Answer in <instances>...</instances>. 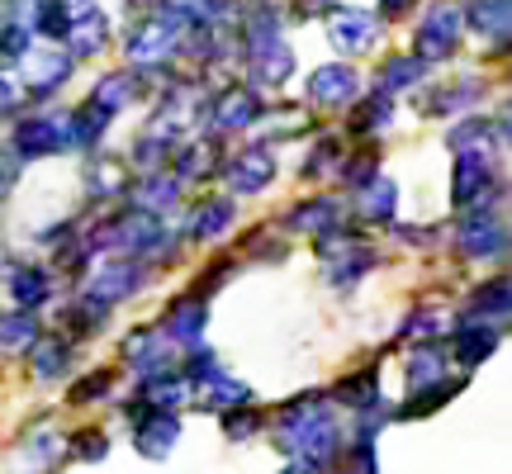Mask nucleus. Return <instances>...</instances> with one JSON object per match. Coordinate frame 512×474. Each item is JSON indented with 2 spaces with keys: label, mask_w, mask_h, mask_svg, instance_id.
<instances>
[{
  "label": "nucleus",
  "mask_w": 512,
  "mask_h": 474,
  "mask_svg": "<svg viewBox=\"0 0 512 474\" xmlns=\"http://www.w3.org/2000/svg\"><path fill=\"white\" fill-rule=\"evenodd\" d=\"M484 100V81L479 76H460V81H441L432 91L422 95V114L427 119H460V114H470Z\"/></svg>",
  "instance_id": "2eb2a0df"
},
{
  "label": "nucleus",
  "mask_w": 512,
  "mask_h": 474,
  "mask_svg": "<svg viewBox=\"0 0 512 474\" xmlns=\"http://www.w3.org/2000/svg\"><path fill=\"white\" fill-rule=\"evenodd\" d=\"M133 95H138V81H133V72H110V76H100V81H95L91 100L100 105V110L119 114V110H128V100H133Z\"/></svg>",
  "instance_id": "c756f323"
},
{
  "label": "nucleus",
  "mask_w": 512,
  "mask_h": 474,
  "mask_svg": "<svg viewBox=\"0 0 512 474\" xmlns=\"http://www.w3.org/2000/svg\"><path fill=\"white\" fill-rule=\"evenodd\" d=\"M351 105H356V110H351V133H356V138H366V133H380V128L394 124V95L370 91L366 100L356 95Z\"/></svg>",
  "instance_id": "bb28decb"
},
{
  "label": "nucleus",
  "mask_w": 512,
  "mask_h": 474,
  "mask_svg": "<svg viewBox=\"0 0 512 474\" xmlns=\"http://www.w3.org/2000/svg\"><path fill=\"white\" fill-rule=\"evenodd\" d=\"M242 53H247V72L256 91H280L294 76V43H285V15L271 0H256L247 19H242Z\"/></svg>",
  "instance_id": "f257e3e1"
},
{
  "label": "nucleus",
  "mask_w": 512,
  "mask_h": 474,
  "mask_svg": "<svg viewBox=\"0 0 512 474\" xmlns=\"http://www.w3.org/2000/svg\"><path fill=\"white\" fill-rule=\"evenodd\" d=\"M261 119H266V100H261V91L247 86V81H228L214 100H204V114H200L204 133H219V138L247 133V128H256Z\"/></svg>",
  "instance_id": "20e7f679"
},
{
  "label": "nucleus",
  "mask_w": 512,
  "mask_h": 474,
  "mask_svg": "<svg viewBox=\"0 0 512 474\" xmlns=\"http://www.w3.org/2000/svg\"><path fill=\"white\" fill-rule=\"evenodd\" d=\"M48 290H53V285H48V271H43V266H15V275H10V294H15L19 304H29V309L43 304Z\"/></svg>",
  "instance_id": "7c9ffc66"
},
{
  "label": "nucleus",
  "mask_w": 512,
  "mask_h": 474,
  "mask_svg": "<svg viewBox=\"0 0 512 474\" xmlns=\"http://www.w3.org/2000/svg\"><path fill=\"white\" fill-rule=\"evenodd\" d=\"M460 38H465V15H460V0H427L418 29H413V48L408 53L422 57L427 67L446 62L460 53Z\"/></svg>",
  "instance_id": "7ed1b4c3"
},
{
  "label": "nucleus",
  "mask_w": 512,
  "mask_h": 474,
  "mask_svg": "<svg viewBox=\"0 0 512 474\" xmlns=\"http://www.w3.org/2000/svg\"><path fill=\"white\" fill-rule=\"evenodd\" d=\"M72 147V128H67V114H29L19 119L15 133H10V157L19 166L24 162H48V157H62Z\"/></svg>",
  "instance_id": "423d86ee"
},
{
  "label": "nucleus",
  "mask_w": 512,
  "mask_h": 474,
  "mask_svg": "<svg viewBox=\"0 0 512 474\" xmlns=\"http://www.w3.org/2000/svg\"><path fill=\"white\" fill-rule=\"evenodd\" d=\"M114 38V24L110 15L100 10V5H86V0H76V15L72 24H67V34H62V53L72 57V62H86V57H100L105 48H110Z\"/></svg>",
  "instance_id": "1a4fd4ad"
},
{
  "label": "nucleus",
  "mask_w": 512,
  "mask_h": 474,
  "mask_svg": "<svg viewBox=\"0 0 512 474\" xmlns=\"http://www.w3.org/2000/svg\"><path fill=\"white\" fill-rule=\"evenodd\" d=\"M29 337H34V318L29 313H5L0 318V342L5 347H24Z\"/></svg>",
  "instance_id": "e433bc0d"
},
{
  "label": "nucleus",
  "mask_w": 512,
  "mask_h": 474,
  "mask_svg": "<svg viewBox=\"0 0 512 474\" xmlns=\"http://www.w3.org/2000/svg\"><path fill=\"white\" fill-rule=\"evenodd\" d=\"M110 124H114V114L110 110H100L91 95L76 105L72 114H67V128H72V147H95L105 133H110Z\"/></svg>",
  "instance_id": "393cba45"
},
{
  "label": "nucleus",
  "mask_w": 512,
  "mask_h": 474,
  "mask_svg": "<svg viewBox=\"0 0 512 474\" xmlns=\"http://www.w3.org/2000/svg\"><path fill=\"white\" fill-rule=\"evenodd\" d=\"M176 53H181V29H171V24L157 19V15L138 19V24L128 29V38H124L128 67H138V72H162Z\"/></svg>",
  "instance_id": "6e6552de"
},
{
  "label": "nucleus",
  "mask_w": 512,
  "mask_h": 474,
  "mask_svg": "<svg viewBox=\"0 0 512 474\" xmlns=\"http://www.w3.org/2000/svg\"><path fill=\"white\" fill-rule=\"evenodd\" d=\"M465 29H475L484 43H494V53H508L512 43V0H465L460 5Z\"/></svg>",
  "instance_id": "4468645a"
},
{
  "label": "nucleus",
  "mask_w": 512,
  "mask_h": 474,
  "mask_svg": "<svg viewBox=\"0 0 512 474\" xmlns=\"http://www.w3.org/2000/svg\"><path fill=\"white\" fill-rule=\"evenodd\" d=\"M479 313H494V318L508 313V275H494L489 285H479L475 290V318Z\"/></svg>",
  "instance_id": "f704fd0d"
},
{
  "label": "nucleus",
  "mask_w": 512,
  "mask_h": 474,
  "mask_svg": "<svg viewBox=\"0 0 512 474\" xmlns=\"http://www.w3.org/2000/svg\"><path fill=\"white\" fill-rule=\"evenodd\" d=\"M34 48V29L24 19H0V62H19Z\"/></svg>",
  "instance_id": "2f4dec72"
},
{
  "label": "nucleus",
  "mask_w": 512,
  "mask_h": 474,
  "mask_svg": "<svg viewBox=\"0 0 512 474\" xmlns=\"http://www.w3.org/2000/svg\"><path fill=\"white\" fill-rule=\"evenodd\" d=\"M233 219H238L233 195H209V200H200L185 214V237L190 242H214V237H223L233 228Z\"/></svg>",
  "instance_id": "aec40b11"
},
{
  "label": "nucleus",
  "mask_w": 512,
  "mask_h": 474,
  "mask_svg": "<svg viewBox=\"0 0 512 474\" xmlns=\"http://www.w3.org/2000/svg\"><path fill=\"white\" fill-rule=\"evenodd\" d=\"M128 185H133V166L124 157H91L86 162V200L100 204V200H119L128 195Z\"/></svg>",
  "instance_id": "412c9836"
},
{
  "label": "nucleus",
  "mask_w": 512,
  "mask_h": 474,
  "mask_svg": "<svg viewBox=\"0 0 512 474\" xmlns=\"http://www.w3.org/2000/svg\"><path fill=\"white\" fill-rule=\"evenodd\" d=\"M72 57L62 53V48H29V53L19 57V76H24V91L29 100H53L62 86H67V76H72Z\"/></svg>",
  "instance_id": "9d476101"
},
{
  "label": "nucleus",
  "mask_w": 512,
  "mask_h": 474,
  "mask_svg": "<svg viewBox=\"0 0 512 474\" xmlns=\"http://www.w3.org/2000/svg\"><path fill=\"white\" fill-rule=\"evenodd\" d=\"M413 5H418V0H380V19H408Z\"/></svg>",
  "instance_id": "a19ab883"
},
{
  "label": "nucleus",
  "mask_w": 512,
  "mask_h": 474,
  "mask_svg": "<svg viewBox=\"0 0 512 474\" xmlns=\"http://www.w3.org/2000/svg\"><path fill=\"white\" fill-rule=\"evenodd\" d=\"M356 195V214L366 223H394V209H399V185L389 181V176H375L366 181L361 190H351Z\"/></svg>",
  "instance_id": "5701e85b"
},
{
  "label": "nucleus",
  "mask_w": 512,
  "mask_h": 474,
  "mask_svg": "<svg viewBox=\"0 0 512 474\" xmlns=\"http://www.w3.org/2000/svg\"><path fill=\"white\" fill-rule=\"evenodd\" d=\"M342 162H347V152H342V138H318V147L309 152V162L299 166V176L304 181H328V176H337L342 171Z\"/></svg>",
  "instance_id": "c85d7f7f"
},
{
  "label": "nucleus",
  "mask_w": 512,
  "mask_h": 474,
  "mask_svg": "<svg viewBox=\"0 0 512 474\" xmlns=\"http://www.w3.org/2000/svg\"><path fill=\"white\" fill-rule=\"evenodd\" d=\"M181 190H185V181L171 171V166H162V171H143V181L138 185H128V195H133V204L138 209H147V214H171L176 204H181Z\"/></svg>",
  "instance_id": "6ab92c4d"
},
{
  "label": "nucleus",
  "mask_w": 512,
  "mask_h": 474,
  "mask_svg": "<svg viewBox=\"0 0 512 474\" xmlns=\"http://www.w3.org/2000/svg\"><path fill=\"white\" fill-rule=\"evenodd\" d=\"M166 328L176 332V337H200L204 309L195 304V299H176V304H171V313H166Z\"/></svg>",
  "instance_id": "473e14b6"
},
{
  "label": "nucleus",
  "mask_w": 512,
  "mask_h": 474,
  "mask_svg": "<svg viewBox=\"0 0 512 474\" xmlns=\"http://www.w3.org/2000/svg\"><path fill=\"white\" fill-rule=\"evenodd\" d=\"M143 290V266L138 261H110V266H100V271L86 280V294H91V304H119L128 294Z\"/></svg>",
  "instance_id": "dca6fc26"
},
{
  "label": "nucleus",
  "mask_w": 512,
  "mask_h": 474,
  "mask_svg": "<svg viewBox=\"0 0 512 474\" xmlns=\"http://www.w3.org/2000/svg\"><path fill=\"white\" fill-rule=\"evenodd\" d=\"M332 266H328V285H337V290H347V285H356L361 275L375 266V252H370L366 242L356 237V242H347L337 256H328Z\"/></svg>",
  "instance_id": "a878e982"
},
{
  "label": "nucleus",
  "mask_w": 512,
  "mask_h": 474,
  "mask_svg": "<svg viewBox=\"0 0 512 474\" xmlns=\"http://www.w3.org/2000/svg\"><path fill=\"white\" fill-rule=\"evenodd\" d=\"M337 176H342V185H347V190H361L366 181H375V176H380V157H375V152H356V157H347V162H342V171H337Z\"/></svg>",
  "instance_id": "72a5a7b5"
},
{
  "label": "nucleus",
  "mask_w": 512,
  "mask_h": 474,
  "mask_svg": "<svg viewBox=\"0 0 512 474\" xmlns=\"http://www.w3.org/2000/svg\"><path fill=\"white\" fill-rule=\"evenodd\" d=\"M290 15H294V19H318V15H332V0H290Z\"/></svg>",
  "instance_id": "ea45409f"
},
{
  "label": "nucleus",
  "mask_w": 512,
  "mask_h": 474,
  "mask_svg": "<svg viewBox=\"0 0 512 474\" xmlns=\"http://www.w3.org/2000/svg\"><path fill=\"white\" fill-rule=\"evenodd\" d=\"M337 219H342L337 195H309V200H299L290 214H285V228H290V233L313 237V233H323V228H332Z\"/></svg>",
  "instance_id": "4be33fe9"
},
{
  "label": "nucleus",
  "mask_w": 512,
  "mask_h": 474,
  "mask_svg": "<svg viewBox=\"0 0 512 474\" xmlns=\"http://www.w3.org/2000/svg\"><path fill=\"white\" fill-rule=\"evenodd\" d=\"M489 143H508V110L498 114V119L470 110L446 128V147L451 152H470V147H489Z\"/></svg>",
  "instance_id": "f3484780"
},
{
  "label": "nucleus",
  "mask_w": 512,
  "mask_h": 474,
  "mask_svg": "<svg viewBox=\"0 0 512 474\" xmlns=\"http://www.w3.org/2000/svg\"><path fill=\"white\" fill-rule=\"evenodd\" d=\"M271 181H275V152L266 143L242 147L238 157H228V162H223V185H228V195H233V200H242V195H261Z\"/></svg>",
  "instance_id": "9b49d317"
},
{
  "label": "nucleus",
  "mask_w": 512,
  "mask_h": 474,
  "mask_svg": "<svg viewBox=\"0 0 512 474\" xmlns=\"http://www.w3.org/2000/svg\"><path fill=\"white\" fill-rule=\"evenodd\" d=\"M72 15H76V0H34L29 5V29H34V38H57L62 43Z\"/></svg>",
  "instance_id": "cd10ccee"
},
{
  "label": "nucleus",
  "mask_w": 512,
  "mask_h": 474,
  "mask_svg": "<svg viewBox=\"0 0 512 474\" xmlns=\"http://www.w3.org/2000/svg\"><path fill=\"white\" fill-rule=\"evenodd\" d=\"M498 195H503V185H498V171H494L489 147L456 152V162H451V204H456V214H465V209H484V204H498Z\"/></svg>",
  "instance_id": "39448f33"
},
{
  "label": "nucleus",
  "mask_w": 512,
  "mask_h": 474,
  "mask_svg": "<svg viewBox=\"0 0 512 474\" xmlns=\"http://www.w3.org/2000/svg\"><path fill=\"white\" fill-rule=\"evenodd\" d=\"M57 365H62V351H53V342H43V351H38V370H43V375H53Z\"/></svg>",
  "instance_id": "79ce46f5"
},
{
  "label": "nucleus",
  "mask_w": 512,
  "mask_h": 474,
  "mask_svg": "<svg viewBox=\"0 0 512 474\" xmlns=\"http://www.w3.org/2000/svg\"><path fill=\"white\" fill-rule=\"evenodd\" d=\"M152 15L166 19L171 29H190L200 15V0H152Z\"/></svg>",
  "instance_id": "c9c22d12"
},
{
  "label": "nucleus",
  "mask_w": 512,
  "mask_h": 474,
  "mask_svg": "<svg viewBox=\"0 0 512 474\" xmlns=\"http://www.w3.org/2000/svg\"><path fill=\"white\" fill-rule=\"evenodd\" d=\"M228 275H233V256H223V261H209V266H204V275L195 280V290H214V285H223Z\"/></svg>",
  "instance_id": "58836bf2"
},
{
  "label": "nucleus",
  "mask_w": 512,
  "mask_h": 474,
  "mask_svg": "<svg viewBox=\"0 0 512 474\" xmlns=\"http://www.w3.org/2000/svg\"><path fill=\"white\" fill-rule=\"evenodd\" d=\"M489 342H494V332H465V337H460V356H465V361H479V356H489Z\"/></svg>",
  "instance_id": "4c0bfd02"
},
{
  "label": "nucleus",
  "mask_w": 512,
  "mask_h": 474,
  "mask_svg": "<svg viewBox=\"0 0 512 474\" xmlns=\"http://www.w3.org/2000/svg\"><path fill=\"white\" fill-rule=\"evenodd\" d=\"M171 242H176V233H166L162 219H157V214H147V209H138V204L105 214V219L95 223V233L86 237V247H91V252L95 247H105V252H119V256H128V261L162 252V247H171Z\"/></svg>",
  "instance_id": "f03ea898"
},
{
  "label": "nucleus",
  "mask_w": 512,
  "mask_h": 474,
  "mask_svg": "<svg viewBox=\"0 0 512 474\" xmlns=\"http://www.w3.org/2000/svg\"><path fill=\"white\" fill-rule=\"evenodd\" d=\"M219 133H200V138H190V143H176L171 152V171L181 176V181H209L214 171H219Z\"/></svg>",
  "instance_id": "a211bd4d"
},
{
  "label": "nucleus",
  "mask_w": 512,
  "mask_h": 474,
  "mask_svg": "<svg viewBox=\"0 0 512 474\" xmlns=\"http://www.w3.org/2000/svg\"><path fill=\"white\" fill-rule=\"evenodd\" d=\"M422 76H427V62L413 53H394L380 62V72H375V91L384 95H403L413 91V86H422Z\"/></svg>",
  "instance_id": "b1692460"
},
{
  "label": "nucleus",
  "mask_w": 512,
  "mask_h": 474,
  "mask_svg": "<svg viewBox=\"0 0 512 474\" xmlns=\"http://www.w3.org/2000/svg\"><path fill=\"white\" fill-rule=\"evenodd\" d=\"M361 95V72L351 62H323L309 76V105L313 110H347Z\"/></svg>",
  "instance_id": "f8f14e48"
},
{
  "label": "nucleus",
  "mask_w": 512,
  "mask_h": 474,
  "mask_svg": "<svg viewBox=\"0 0 512 474\" xmlns=\"http://www.w3.org/2000/svg\"><path fill=\"white\" fill-rule=\"evenodd\" d=\"M451 247H456L465 261H498L503 247H508V223H503V214H498L494 204L465 209L456 223V233H451Z\"/></svg>",
  "instance_id": "0eeeda50"
},
{
  "label": "nucleus",
  "mask_w": 512,
  "mask_h": 474,
  "mask_svg": "<svg viewBox=\"0 0 512 474\" xmlns=\"http://www.w3.org/2000/svg\"><path fill=\"white\" fill-rule=\"evenodd\" d=\"M328 43L337 53H370L380 43V19L366 15V10H332L328 15Z\"/></svg>",
  "instance_id": "ddd939ff"
}]
</instances>
